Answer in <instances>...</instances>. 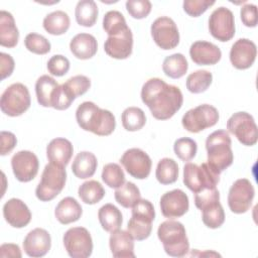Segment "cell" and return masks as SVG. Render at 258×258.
<instances>
[{
    "instance_id": "cell-1",
    "label": "cell",
    "mask_w": 258,
    "mask_h": 258,
    "mask_svg": "<svg viewBox=\"0 0 258 258\" xmlns=\"http://www.w3.org/2000/svg\"><path fill=\"white\" fill-rule=\"evenodd\" d=\"M141 100L155 119L167 120L181 108L183 96L178 87L162 79L151 78L142 86Z\"/></svg>"
},
{
    "instance_id": "cell-2",
    "label": "cell",
    "mask_w": 258,
    "mask_h": 258,
    "mask_svg": "<svg viewBox=\"0 0 258 258\" xmlns=\"http://www.w3.org/2000/svg\"><path fill=\"white\" fill-rule=\"evenodd\" d=\"M76 120L83 130L98 136H108L113 133L116 127V119L113 113L109 110L101 109L91 101L83 102L78 106Z\"/></svg>"
},
{
    "instance_id": "cell-3",
    "label": "cell",
    "mask_w": 258,
    "mask_h": 258,
    "mask_svg": "<svg viewBox=\"0 0 258 258\" xmlns=\"http://www.w3.org/2000/svg\"><path fill=\"white\" fill-rule=\"evenodd\" d=\"M231 144V137L226 130H216L207 137L208 163L218 173H221L233 163L234 154Z\"/></svg>"
},
{
    "instance_id": "cell-4",
    "label": "cell",
    "mask_w": 258,
    "mask_h": 258,
    "mask_svg": "<svg viewBox=\"0 0 258 258\" xmlns=\"http://www.w3.org/2000/svg\"><path fill=\"white\" fill-rule=\"evenodd\" d=\"M157 237L165 253L171 257H183L189 250V242L184 226L173 220L162 222L157 229Z\"/></svg>"
},
{
    "instance_id": "cell-5",
    "label": "cell",
    "mask_w": 258,
    "mask_h": 258,
    "mask_svg": "<svg viewBox=\"0 0 258 258\" xmlns=\"http://www.w3.org/2000/svg\"><path fill=\"white\" fill-rule=\"evenodd\" d=\"M67 181L64 166L47 163L41 173L40 181L35 188V196L41 202H49L63 189Z\"/></svg>"
},
{
    "instance_id": "cell-6",
    "label": "cell",
    "mask_w": 258,
    "mask_h": 258,
    "mask_svg": "<svg viewBox=\"0 0 258 258\" xmlns=\"http://www.w3.org/2000/svg\"><path fill=\"white\" fill-rule=\"evenodd\" d=\"M155 219V210L151 202L140 199L132 207V216L128 222L127 229L134 240L147 239L152 231V222Z\"/></svg>"
},
{
    "instance_id": "cell-7",
    "label": "cell",
    "mask_w": 258,
    "mask_h": 258,
    "mask_svg": "<svg viewBox=\"0 0 258 258\" xmlns=\"http://www.w3.org/2000/svg\"><path fill=\"white\" fill-rule=\"evenodd\" d=\"M220 181V173L214 170L208 162L201 165L187 162L183 166V183L194 194L205 188H214Z\"/></svg>"
},
{
    "instance_id": "cell-8",
    "label": "cell",
    "mask_w": 258,
    "mask_h": 258,
    "mask_svg": "<svg viewBox=\"0 0 258 258\" xmlns=\"http://www.w3.org/2000/svg\"><path fill=\"white\" fill-rule=\"evenodd\" d=\"M31 104L28 88L21 83H14L7 87L1 95L0 108L9 117H17L26 112Z\"/></svg>"
},
{
    "instance_id": "cell-9",
    "label": "cell",
    "mask_w": 258,
    "mask_h": 258,
    "mask_svg": "<svg viewBox=\"0 0 258 258\" xmlns=\"http://www.w3.org/2000/svg\"><path fill=\"white\" fill-rule=\"evenodd\" d=\"M218 110L209 104L199 105L188 110L181 119L182 127L190 133H199L215 126L219 121Z\"/></svg>"
},
{
    "instance_id": "cell-10",
    "label": "cell",
    "mask_w": 258,
    "mask_h": 258,
    "mask_svg": "<svg viewBox=\"0 0 258 258\" xmlns=\"http://www.w3.org/2000/svg\"><path fill=\"white\" fill-rule=\"evenodd\" d=\"M227 129L245 146H253L258 140V129L252 115L236 112L227 121Z\"/></svg>"
},
{
    "instance_id": "cell-11",
    "label": "cell",
    "mask_w": 258,
    "mask_h": 258,
    "mask_svg": "<svg viewBox=\"0 0 258 258\" xmlns=\"http://www.w3.org/2000/svg\"><path fill=\"white\" fill-rule=\"evenodd\" d=\"M62 242L67 253L73 258H87L92 255L93 240L84 227L70 228L63 234Z\"/></svg>"
},
{
    "instance_id": "cell-12",
    "label": "cell",
    "mask_w": 258,
    "mask_h": 258,
    "mask_svg": "<svg viewBox=\"0 0 258 258\" xmlns=\"http://www.w3.org/2000/svg\"><path fill=\"white\" fill-rule=\"evenodd\" d=\"M150 31L153 41L161 49H173L179 43L178 28L170 17L161 16L156 18L151 24Z\"/></svg>"
},
{
    "instance_id": "cell-13",
    "label": "cell",
    "mask_w": 258,
    "mask_h": 258,
    "mask_svg": "<svg viewBox=\"0 0 258 258\" xmlns=\"http://www.w3.org/2000/svg\"><path fill=\"white\" fill-rule=\"evenodd\" d=\"M209 31L214 38L222 42L231 40L235 35L233 12L223 6L215 9L209 18Z\"/></svg>"
},
{
    "instance_id": "cell-14",
    "label": "cell",
    "mask_w": 258,
    "mask_h": 258,
    "mask_svg": "<svg viewBox=\"0 0 258 258\" xmlns=\"http://www.w3.org/2000/svg\"><path fill=\"white\" fill-rule=\"evenodd\" d=\"M255 189L247 178H239L231 185L228 194V206L234 214H244L252 206Z\"/></svg>"
},
{
    "instance_id": "cell-15",
    "label": "cell",
    "mask_w": 258,
    "mask_h": 258,
    "mask_svg": "<svg viewBox=\"0 0 258 258\" xmlns=\"http://www.w3.org/2000/svg\"><path fill=\"white\" fill-rule=\"evenodd\" d=\"M120 163L132 177L137 179L147 178L152 166L151 158L140 148L127 149L121 156Z\"/></svg>"
},
{
    "instance_id": "cell-16",
    "label": "cell",
    "mask_w": 258,
    "mask_h": 258,
    "mask_svg": "<svg viewBox=\"0 0 258 258\" xmlns=\"http://www.w3.org/2000/svg\"><path fill=\"white\" fill-rule=\"evenodd\" d=\"M11 167L17 180L20 182H28L36 176L39 161L32 151L20 150L12 156Z\"/></svg>"
},
{
    "instance_id": "cell-17",
    "label": "cell",
    "mask_w": 258,
    "mask_h": 258,
    "mask_svg": "<svg viewBox=\"0 0 258 258\" xmlns=\"http://www.w3.org/2000/svg\"><path fill=\"white\" fill-rule=\"evenodd\" d=\"M159 205L161 214L165 218L172 220L185 215L189 208V201L183 190L175 188L163 194L160 198Z\"/></svg>"
},
{
    "instance_id": "cell-18",
    "label": "cell",
    "mask_w": 258,
    "mask_h": 258,
    "mask_svg": "<svg viewBox=\"0 0 258 258\" xmlns=\"http://www.w3.org/2000/svg\"><path fill=\"white\" fill-rule=\"evenodd\" d=\"M256 55V44L248 38H239L230 49V61L237 70H247L252 67Z\"/></svg>"
},
{
    "instance_id": "cell-19",
    "label": "cell",
    "mask_w": 258,
    "mask_h": 258,
    "mask_svg": "<svg viewBox=\"0 0 258 258\" xmlns=\"http://www.w3.org/2000/svg\"><path fill=\"white\" fill-rule=\"evenodd\" d=\"M105 52L116 59L129 57L133 50V34L129 27L118 34L108 36L104 43Z\"/></svg>"
},
{
    "instance_id": "cell-20",
    "label": "cell",
    "mask_w": 258,
    "mask_h": 258,
    "mask_svg": "<svg viewBox=\"0 0 258 258\" xmlns=\"http://www.w3.org/2000/svg\"><path fill=\"white\" fill-rule=\"evenodd\" d=\"M51 247V237L42 228L31 230L23 240V250L29 257H42L48 253Z\"/></svg>"
},
{
    "instance_id": "cell-21",
    "label": "cell",
    "mask_w": 258,
    "mask_h": 258,
    "mask_svg": "<svg viewBox=\"0 0 258 258\" xmlns=\"http://www.w3.org/2000/svg\"><path fill=\"white\" fill-rule=\"evenodd\" d=\"M3 217L11 227L20 229L30 223L31 212L20 199L12 198L3 206Z\"/></svg>"
},
{
    "instance_id": "cell-22",
    "label": "cell",
    "mask_w": 258,
    "mask_h": 258,
    "mask_svg": "<svg viewBox=\"0 0 258 258\" xmlns=\"http://www.w3.org/2000/svg\"><path fill=\"white\" fill-rule=\"evenodd\" d=\"M189 55L191 60L199 66H213L220 61L222 51L212 42L198 40L190 45Z\"/></svg>"
},
{
    "instance_id": "cell-23",
    "label": "cell",
    "mask_w": 258,
    "mask_h": 258,
    "mask_svg": "<svg viewBox=\"0 0 258 258\" xmlns=\"http://www.w3.org/2000/svg\"><path fill=\"white\" fill-rule=\"evenodd\" d=\"M111 253L116 258H134V239L128 231L117 230L109 238Z\"/></svg>"
},
{
    "instance_id": "cell-24",
    "label": "cell",
    "mask_w": 258,
    "mask_h": 258,
    "mask_svg": "<svg viewBox=\"0 0 258 258\" xmlns=\"http://www.w3.org/2000/svg\"><path fill=\"white\" fill-rule=\"evenodd\" d=\"M74 147L70 140L57 137L52 139L46 146V156L49 162L67 166L73 156Z\"/></svg>"
},
{
    "instance_id": "cell-25",
    "label": "cell",
    "mask_w": 258,
    "mask_h": 258,
    "mask_svg": "<svg viewBox=\"0 0 258 258\" xmlns=\"http://www.w3.org/2000/svg\"><path fill=\"white\" fill-rule=\"evenodd\" d=\"M72 53L79 59L92 58L98 50V42L94 35L90 33H79L70 42Z\"/></svg>"
},
{
    "instance_id": "cell-26",
    "label": "cell",
    "mask_w": 258,
    "mask_h": 258,
    "mask_svg": "<svg viewBox=\"0 0 258 258\" xmlns=\"http://www.w3.org/2000/svg\"><path fill=\"white\" fill-rule=\"evenodd\" d=\"M83 214V209L79 202L72 198L66 197L58 202L54 210V216L56 220L62 224L68 225L77 222Z\"/></svg>"
},
{
    "instance_id": "cell-27",
    "label": "cell",
    "mask_w": 258,
    "mask_h": 258,
    "mask_svg": "<svg viewBox=\"0 0 258 258\" xmlns=\"http://www.w3.org/2000/svg\"><path fill=\"white\" fill-rule=\"evenodd\" d=\"M19 39V31L16 27L13 15L5 10L0 11V44L12 48Z\"/></svg>"
},
{
    "instance_id": "cell-28",
    "label": "cell",
    "mask_w": 258,
    "mask_h": 258,
    "mask_svg": "<svg viewBox=\"0 0 258 258\" xmlns=\"http://www.w3.org/2000/svg\"><path fill=\"white\" fill-rule=\"evenodd\" d=\"M98 160L94 153L90 151L79 152L72 164V171L78 178L86 179L92 177L97 169Z\"/></svg>"
},
{
    "instance_id": "cell-29",
    "label": "cell",
    "mask_w": 258,
    "mask_h": 258,
    "mask_svg": "<svg viewBox=\"0 0 258 258\" xmlns=\"http://www.w3.org/2000/svg\"><path fill=\"white\" fill-rule=\"evenodd\" d=\"M98 219L102 228L110 233L119 230L123 223L121 211L113 204L102 206L98 211Z\"/></svg>"
},
{
    "instance_id": "cell-30",
    "label": "cell",
    "mask_w": 258,
    "mask_h": 258,
    "mask_svg": "<svg viewBox=\"0 0 258 258\" xmlns=\"http://www.w3.org/2000/svg\"><path fill=\"white\" fill-rule=\"evenodd\" d=\"M70 16L61 10L48 13L42 22L45 31L51 35H61L66 33L70 28Z\"/></svg>"
},
{
    "instance_id": "cell-31",
    "label": "cell",
    "mask_w": 258,
    "mask_h": 258,
    "mask_svg": "<svg viewBox=\"0 0 258 258\" xmlns=\"http://www.w3.org/2000/svg\"><path fill=\"white\" fill-rule=\"evenodd\" d=\"M98 6L93 0H81L76 5L75 17L81 26L92 27L98 19Z\"/></svg>"
},
{
    "instance_id": "cell-32",
    "label": "cell",
    "mask_w": 258,
    "mask_h": 258,
    "mask_svg": "<svg viewBox=\"0 0 258 258\" xmlns=\"http://www.w3.org/2000/svg\"><path fill=\"white\" fill-rule=\"evenodd\" d=\"M57 87V82L50 76H40L35 83V94L38 104L46 108L51 107V99Z\"/></svg>"
},
{
    "instance_id": "cell-33",
    "label": "cell",
    "mask_w": 258,
    "mask_h": 258,
    "mask_svg": "<svg viewBox=\"0 0 258 258\" xmlns=\"http://www.w3.org/2000/svg\"><path fill=\"white\" fill-rule=\"evenodd\" d=\"M188 69V63L182 53H173L166 56L162 63V71L165 76L171 79L183 77Z\"/></svg>"
},
{
    "instance_id": "cell-34",
    "label": "cell",
    "mask_w": 258,
    "mask_h": 258,
    "mask_svg": "<svg viewBox=\"0 0 258 258\" xmlns=\"http://www.w3.org/2000/svg\"><path fill=\"white\" fill-rule=\"evenodd\" d=\"M155 177L161 184H171L178 178V164L172 158L164 157L157 163Z\"/></svg>"
},
{
    "instance_id": "cell-35",
    "label": "cell",
    "mask_w": 258,
    "mask_h": 258,
    "mask_svg": "<svg viewBox=\"0 0 258 258\" xmlns=\"http://www.w3.org/2000/svg\"><path fill=\"white\" fill-rule=\"evenodd\" d=\"M105 188L97 180H87L78 189V195L82 202L87 205H95L102 201L105 196Z\"/></svg>"
},
{
    "instance_id": "cell-36",
    "label": "cell",
    "mask_w": 258,
    "mask_h": 258,
    "mask_svg": "<svg viewBox=\"0 0 258 258\" xmlns=\"http://www.w3.org/2000/svg\"><path fill=\"white\" fill-rule=\"evenodd\" d=\"M114 197L119 205L125 209H129L132 208L137 203V201L141 199V194L135 183L126 181L121 186L116 188Z\"/></svg>"
},
{
    "instance_id": "cell-37",
    "label": "cell",
    "mask_w": 258,
    "mask_h": 258,
    "mask_svg": "<svg viewBox=\"0 0 258 258\" xmlns=\"http://www.w3.org/2000/svg\"><path fill=\"white\" fill-rule=\"evenodd\" d=\"M213 82V75L206 70H198L186 78V89L192 94H201L208 90Z\"/></svg>"
},
{
    "instance_id": "cell-38",
    "label": "cell",
    "mask_w": 258,
    "mask_h": 258,
    "mask_svg": "<svg viewBox=\"0 0 258 258\" xmlns=\"http://www.w3.org/2000/svg\"><path fill=\"white\" fill-rule=\"evenodd\" d=\"M121 121L125 130L134 132L143 128L146 123V116L142 109L138 107H128L123 111Z\"/></svg>"
},
{
    "instance_id": "cell-39",
    "label": "cell",
    "mask_w": 258,
    "mask_h": 258,
    "mask_svg": "<svg viewBox=\"0 0 258 258\" xmlns=\"http://www.w3.org/2000/svg\"><path fill=\"white\" fill-rule=\"evenodd\" d=\"M203 223L210 229H218L225 222V212L220 202L212 204L202 210Z\"/></svg>"
},
{
    "instance_id": "cell-40",
    "label": "cell",
    "mask_w": 258,
    "mask_h": 258,
    "mask_svg": "<svg viewBox=\"0 0 258 258\" xmlns=\"http://www.w3.org/2000/svg\"><path fill=\"white\" fill-rule=\"evenodd\" d=\"M127 27L124 15L117 10L108 11L103 17V29L108 36L118 34Z\"/></svg>"
},
{
    "instance_id": "cell-41",
    "label": "cell",
    "mask_w": 258,
    "mask_h": 258,
    "mask_svg": "<svg viewBox=\"0 0 258 258\" xmlns=\"http://www.w3.org/2000/svg\"><path fill=\"white\" fill-rule=\"evenodd\" d=\"M102 180L111 188H118L125 182V174L117 163H107L102 170Z\"/></svg>"
},
{
    "instance_id": "cell-42",
    "label": "cell",
    "mask_w": 258,
    "mask_h": 258,
    "mask_svg": "<svg viewBox=\"0 0 258 258\" xmlns=\"http://www.w3.org/2000/svg\"><path fill=\"white\" fill-rule=\"evenodd\" d=\"M175 155L182 161L191 160L198 151L197 142L188 137H181L175 140L173 144Z\"/></svg>"
},
{
    "instance_id": "cell-43",
    "label": "cell",
    "mask_w": 258,
    "mask_h": 258,
    "mask_svg": "<svg viewBox=\"0 0 258 258\" xmlns=\"http://www.w3.org/2000/svg\"><path fill=\"white\" fill-rule=\"evenodd\" d=\"M24 45L32 53L35 54H46L50 51V42L43 35L31 32L28 33L24 38Z\"/></svg>"
},
{
    "instance_id": "cell-44",
    "label": "cell",
    "mask_w": 258,
    "mask_h": 258,
    "mask_svg": "<svg viewBox=\"0 0 258 258\" xmlns=\"http://www.w3.org/2000/svg\"><path fill=\"white\" fill-rule=\"evenodd\" d=\"M75 96L63 84L58 85L51 99V108L55 110H67L75 101Z\"/></svg>"
},
{
    "instance_id": "cell-45",
    "label": "cell",
    "mask_w": 258,
    "mask_h": 258,
    "mask_svg": "<svg viewBox=\"0 0 258 258\" xmlns=\"http://www.w3.org/2000/svg\"><path fill=\"white\" fill-rule=\"evenodd\" d=\"M125 5L130 16L135 19H143L147 17L152 8V4L148 0H128Z\"/></svg>"
},
{
    "instance_id": "cell-46",
    "label": "cell",
    "mask_w": 258,
    "mask_h": 258,
    "mask_svg": "<svg viewBox=\"0 0 258 258\" xmlns=\"http://www.w3.org/2000/svg\"><path fill=\"white\" fill-rule=\"evenodd\" d=\"M64 85L70 89L75 98L87 93L91 87V80L84 75H77L70 78Z\"/></svg>"
},
{
    "instance_id": "cell-47",
    "label": "cell",
    "mask_w": 258,
    "mask_h": 258,
    "mask_svg": "<svg viewBox=\"0 0 258 258\" xmlns=\"http://www.w3.org/2000/svg\"><path fill=\"white\" fill-rule=\"evenodd\" d=\"M218 202H220V192L217 187L205 188L195 194V205L201 211L206 207Z\"/></svg>"
},
{
    "instance_id": "cell-48",
    "label": "cell",
    "mask_w": 258,
    "mask_h": 258,
    "mask_svg": "<svg viewBox=\"0 0 258 258\" xmlns=\"http://www.w3.org/2000/svg\"><path fill=\"white\" fill-rule=\"evenodd\" d=\"M46 68L50 75L55 77H62L70 70V60L64 55L54 54L48 59Z\"/></svg>"
},
{
    "instance_id": "cell-49",
    "label": "cell",
    "mask_w": 258,
    "mask_h": 258,
    "mask_svg": "<svg viewBox=\"0 0 258 258\" xmlns=\"http://www.w3.org/2000/svg\"><path fill=\"white\" fill-rule=\"evenodd\" d=\"M214 4L215 1L209 0H185L182 3V7L187 15L191 17H199Z\"/></svg>"
},
{
    "instance_id": "cell-50",
    "label": "cell",
    "mask_w": 258,
    "mask_h": 258,
    "mask_svg": "<svg viewBox=\"0 0 258 258\" xmlns=\"http://www.w3.org/2000/svg\"><path fill=\"white\" fill-rule=\"evenodd\" d=\"M240 17L243 24L247 27H255L257 25V6L247 3L240 10Z\"/></svg>"
},
{
    "instance_id": "cell-51",
    "label": "cell",
    "mask_w": 258,
    "mask_h": 258,
    "mask_svg": "<svg viewBox=\"0 0 258 258\" xmlns=\"http://www.w3.org/2000/svg\"><path fill=\"white\" fill-rule=\"evenodd\" d=\"M0 137H1L0 154L6 155L14 149V147L17 144V139H16V136L12 132H9V131H1Z\"/></svg>"
},
{
    "instance_id": "cell-52",
    "label": "cell",
    "mask_w": 258,
    "mask_h": 258,
    "mask_svg": "<svg viewBox=\"0 0 258 258\" xmlns=\"http://www.w3.org/2000/svg\"><path fill=\"white\" fill-rule=\"evenodd\" d=\"M0 70H1V80L10 77L14 71V59L13 57L5 52L0 53Z\"/></svg>"
},
{
    "instance_id": "cell-53",
    "label": "cell",
    "mask_w": 258,
    "mask_h": 258,
    "mask_svg": "<svg viewBox=\"0 0 258 258\" xmlns=\"http://www.w3.org/2000/svg\"><path fill=\"white\" fill-rule=\"evenodd\" d=\"M0 256L2 258L5 257H14V258H21V250L17 244L12 243H5L2 244L0 247Z\"/></svg>"
}]
</instances>
